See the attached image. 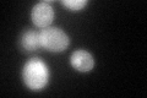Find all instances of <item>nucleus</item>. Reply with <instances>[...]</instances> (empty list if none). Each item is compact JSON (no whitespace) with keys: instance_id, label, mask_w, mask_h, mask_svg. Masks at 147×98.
Segmentation results:
<instances>
[{"instance_id":"nucleus-6","label":"nucleus","mask_w":147,"mask_h":98,"mask_svg":"<svg viewBox=\"0 0 147 98\" xmlns=\"http://www.w3.org/2000/svg\"><path fill=\"white\" fill-rule=\"evenodd\" d=\"M61 4L71 11H80L88 4V1L87 0H63Z\"/></svg>"},{"instance_id":"nucleus-1","label":"nucleus","mask_w":147,"mask_h":98,"mask_svg":"<svg viewBox=\"0 0 147 98\" xmlns=\"http://www.w3.org/2000/svg\"><path fill=\"white\" fill-rule=\"evenodd\" d=\"M49 69L43 60L38 58L30 59L22 69V80L32 91H40L49 82Z\"/></svg>"},{"instance_id":"nucleus-5","label":"nucleus","mask_w":147,"mask_h":98,"mask_svg":"<svg viewBox=\"0 0 147 98\" xmlns=\"http://www.w3.org/2000/svg\"><path fill=\"white\" fill-rule=\"evenodd\" d=\"M20 44H21V48L26 50V52H34V50H38L39 48H42L39 32H37L34 30H27L21 36Z\"/></svg>"},{"instance_id":"nucleus-2","label":"nucleus","mask_w":147,"mask_h":98,"mask_svg":"<svg viewBox=\"0 0 147 98\" xmlns=\"http://www.w3.org/2000/svg\"><path fill=\"white\" fill-rule=\"evenodd\" d=\"M40 34V44L42 48L47 49L48 52L52 53H60L65 50L70 39H69L67 34L63 30L58 28V27H47L43 28L39 32Z\"/></svg>"},{"instance_id":"nucleus-3","label":"nucleus","mask_w":147,"mask_h":98,"mask_svg":"<svg viewBox=\"0 0 147 98\" xmlns=\"http://www.w3.org/2000/svg\"><path fill=\"white\" fill-rule=\"evenodd\" d=\"M55 16L54 9L48 1H40L36 4L31 11L32 22L39 28H47L53 22Z\"/></svg>"},{"instance_id":"nucleus-4","label":"nucleus","mask_w":147,"mask_h":98,"mask_svg":"<svg viewBox=\"0 0 147 98\" xmlns=\"http://www.w3.org/2000/svg\"><path fill=\"white\" fill-rule=\"evenodd\" d=\"M71 66L80 72H88L94 68V58L85 49L75 50L70 57Z\"/></svg>"}]
</instances>
